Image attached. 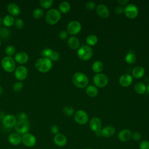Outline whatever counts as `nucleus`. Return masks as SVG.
I'll return each mask as SVG.
<instances>
[{"label": "nucleus", "mask_w": 149, "mask_h": 149, "mask_svg": "<svg viewBox=\"0 0 149 149\" xmlns=\"http://www.w3.org/2000/svg\"><path fill=\"white\" fill-rule=\"evenodd\" d=\"M34 66L37 71L41 73H47L51 69L52 62L49 58L42 57L36 61Z\"/></svg>", "instance_id": "1"}, {"label": "nucleus", "mask_w": 149, "mask_h": 149, "mask_svg": "<svg viewBox=\"0 0 149 149\" xmlns=\"http://www.w3.org/2000/svg\"><path fill=\"white\" fill-rule=\"evenodd\" d=\"M88 78L81 72H76L72 76V82L77 87L83 88L86 87L88 84Z\"/></svg>", "instance_id": "2"}, {"label": "nucleus", "mask_w": 149, "mask_h": 149, "mask_svg": "<svg viewBox=\"0 0 149 149\" xmlns=\"http://www.w3.org/2000/svg\"><path fill=\"white\" fill-rule=\"evenodd\" d=\"M61 18V14L56 9H51L47 11L45 15V21L49 25L57 23Z\"/></svg>", "instance_id": "3"}, {"label": "nucleus", "mask_w": 149, "mask_h": 149, "mask_svg": "<svg viewBox=\"0 0 149 149\" xmlns=\"http://www.w3.org/2000/svg\"><path fill=\"white\" fill-rule=\"evenodd\" d=\"M1 66L5 71L11 73L16 69V62L12 57L6 56L2 59Z\"/></svg>", "instance_id": "4"}, {"label": "nucleus", "mask_w": 149, "mask_h": 149, "mask_svg": "<svg viewBox=\"0 0 149 149\" xmlns=\"http://www.w3.org/2000/svg\"><path fill=\"white\" fill-rule=\"evenodd\" d=\"M77 54L80 59L83 61H87L92 57L93 52L90 46L83 45L79 48Z\"/></svg>", "instance_id": "5"}, {"label": "nucleus", "mask_w": 149, "mask_h": 149, "mask_svg": "<svg viewBox=\"0 0 149 149\" xmlns=\"http://www.w3.org/2000/svg\"><path fill=\"white\" fill-rule=\"evenodd\" d=\"M88 115L87 113L83 110H78L74 115L75 122L79 125H85L88 121Z\"/></svg>", "instance_id": "6"}, {"label": "nucleus", "mask_w": 149, "mask_h": 149, "mask_svg": "<svg viewBox=\"0 0 149 149\" xmlns=\"http://www.w3.org/2000/svg\"><path fill=\"white\" fill-rule=\"evenodd\" d=\"M93 82L95 86L98 87H104L108 83V79L107 75L104 73H97L93 77Z\"/></svg>", "instance_id": "7"}, {"label": "nucleus", "mask_w": 149, "mask_h": 149, "mask_svg": "<svg viewBox=\"0 0 149 149\" xmlns=\"http://www.w3.org/2000/svg\"><path fill=\"white\" fill-rule=\"evenodd\" d=\"M30 127V123L29 120L26 121H19L17 120L15 126L16 132L19 134H24L28 133Z\"/></svg>", "instance_id": "8"}, {"label": "nucleus", "mask_w": 149, "mask_h": 149, "mask_svg": "<svg viewBox=\"0 0 149 149\" xmlns=\"http://www.w3.org/2000/svg\"><path fill=\"white\" fill-rule=\"evenodd\" d=\"M15 77L17 80L21 81L25 80L28 75V70L24 66H19L14 71Z\"/></svg>", "instance_id": "9"}, {"label": "nucleus", "mask_w": 149, "mask_h": 149, "mask_svg": "<svg viewBox=\"0 0 149 149\" xmlns=\"http://www.w3.org/2000/svg\"><path fill=\"white\" fill-rule=\"evenodd\" d=\"M81 30V25L78 21L73 20L69 23L67 26V32L71 35L78 34Z\"/></svg>", "instance_id": "10"}, {"label": "nucleus", "mask_w": 149, "mask_h": 149, "mask_svg": "<svg viewBox=\"0 0 149 149\" xmlns=\"http://www.w3.org/2000/svg\"><path fill=\"white\" fill-rule=\"evenodd\" d=\"M22 143L26 147H32L36 144V139L33 134L26 133L22 136Z\"/></svg>", "instance_id": "11"}, {"label": "nucleus", "mask_w": 149, "mask_h": 149, "mask_svg": "<svg viewBox=\"0 0 149 149\" xmlns=\"http://www.w3.org/2000/svg\"><path fill=\"white\" fill-rule=\"evenodd\" d=\"M125 15L129 19H134L136 17L139 13L137 7L132 3L127 5L124 9Z\"/></svg>", "instance_id": "12"}, {"label": "nucleus", "mask_w": 149, "mask_h": 149, "mask_svg": "<svg viewBox=\"0 0 149 149\" xmlns=\"http://www.w3.org/2000/svg\"><path fill=\"white\" fill-rule=\"evenodd\" d=\"M3 125L6 128H12L15 126L17 119L12 114H7L5 115L2 119Z\"/></svg>", "instance_id": "13"}, {"label": "nucleus", "mask_w": 149, "mask_h": 149, "mask_svg": "<svg viewBox=\"0 0 149 149\" xmlns=\"http://www.w3.org/2000/svg\"><path fill=\"white\" fill-rule=\"evenodd\" d=\"M29 55L24 51H19L15 54L14 60L19 64H24L29 61Z\"/></svg>", "instance_id": "14"}, {"label": "nucleus", "mask_w": 149, "mask_h": 149, "mask_svg": "<svg viewBox=\"0 0 149 149\" xmlns=\"http://www.w3.org/2000/svg\"><path fill=\"white\" fill-rule=\"evenodd\" d=\"M90 127L94 133L101 130V120L98 117H93L89 122Z\"/></svg>", "instance_id": "15"}, {"label": "nucleus", "mask_w": 149, "mask_h": 149, "mask_svg": "<svg viewBox=\"0 0 149 149\" xmlns=\"http://www.w3.org/2000/svg\"><path fill=\"white\" fill-rule=\"evenodd\" d=\"M132 133L129 129H122L118 134V140L122 142H126L132 139Z\"/></svg>", "instance_id": "16"}, {"label": "nucleus", "mask_w": 149, "mask_h": 149, "mask_svg": "<svg viewBox=\"0 0 149 149\" xmlns=\"http://www.w3.org/2000/svg\"><path fill=\"white\" fill-rule=\"evenodd\" d=\"M54 143L58 147H62L67 144V139L66 136L62 133H58L54 137Z\"/></svg>", "instance_id": "17"}, {"label": "nucleus", "mask_w": 149, "mask_h": 149, "mask_svg": "<svg viewBox=\"0 0 149 149\" xmlns=\"http://www.w3.org/2000/svg\"><path fill=\"white\" fill-rule=\"evenodd\" d=\"M97 13L102 18H107L109 16V12L107 6L104 4H100L96 8Z\"/></svg>", "instance_id": "18"}, {"label": "nucleus", "mask_w": 149, "mask_h": 149, "mask_svg": "<svg viewBox=\"0 0 149 149\" xmlns=\"http://www.w3.org/2000/svg\"><path fill=\"white\" fill-rule=\"evenodd\" d=\"M7 10L12 16H17L20 14L19 6L15 3H10L7 6Z\"/></svg>", "instance_id": "19"}, {"label": "nucleus", "mask_w": 149, "mask_h": 149, "mask_svg": "<svg viewBox=\"0 0 149 149\" xmlns=\"http://www.w3.org/2000/svg\"><path fill=\"white\" fill-rule=\"evenodd\" d=\"M115 128L112 126H106L101 130L102 137L105 138L112 137L115 134Z\"/></svg>", "instance_id": "20"}, {"label": "nucleus", "mask_w": 149, "mask_h": 149, "mask_svg": "<svg viewBox=\"0 0 149 149\" xmlns=\"http://www.w3.org/2000/svg\"><path fill=\"white\" fill-rule=\"evenodd\" d=\"M132 81L133 77L131 75L129 74H122L119 79V84L123 87L129 86L132 84Z\"/></svg>", "instance_id": "21"}, {"label": "nucleus", "mask_w": 149, "mask_h": 149, "mask_svg": "<svg viewBox=\"0 0 149 149\" xmlns=\"http://www.w3.org/2000/svg\"><path fill=\"white\" fill-rule=\"evenodd\" d=\"M9 142L14 146H17L22 142V136L16 132L11 133L8 136Z\"/></svg>", "instance_id": "22"}, {"label": "nucleus", "mask_w": 149, "mask_h": 149, "mask_svg": "<svg viewBox=\"0 0 149 149\" xmlns=\"http://www.w3.org/2000/svg\"><path fill=\"white\" fill-rule=\"evenodd\" d=\"M68 45L70 48L73 49H76L79 47L80 41L76 37L72 36L68 38Z\"/></svg>", "instance_id": "23"}, {"label": "nucleus", "mask_w": 149, "mask_h": 149, "mask_svg": "<svg viewBox=\"0 0 149 149\" xmlns=\"http://www.w3.org/2000/svg\"><path fill=\"white\" fill-rule=\"evenodd\" d=\"M145 73L144 69L141 66H136L132 70V76L133 77L136 79H140L141 78Z\"/></svg>", "instance_id": "24"}, {"label": "nucleus", "mask_w": 149, "mask_h": 149, "mask_svg": "<svg viewBox=\"0 0 149 149\" xmlns=\"http://www.w3.org/2000/svg\"><path fill=\"white\" fill-rule=\"evenodd\" d=\"M86 94L90 97H95L98 94V91L96 86L94 85H89L86 90Z\"/></svg>", "instance_id": "25"}, {"label": "nucleus", "mask_w": 149, "mask_h": 149, "mask_svg": "<svg viewBox=\"0 0 149 149\" xmlns=\"http://www.w3.org/2000/svg\"><path fill=\"white\" fill-rule=\"evenodd\" d=\"M15 19L13 16L10 15H6L2 19V23L5 26V27H9L14 24Z\"/></svg>", "instance_id": "26"}, {"label": "nucleus", "mask_w": 149, "mask_h": 149, "mask_svg": "<svg viewBox=\"0 0 149 149\" xmlns=\"http://www.w3.org/2000/svg\"><path fill=\"white\" fill-rule=\"evenodd\" d=\"M134 88L135 91L139 94H144L146 91V90H147V87H146V84L142 82L137 83L134 85Z\"/></svg>", "instance_id": "27"}, {"label": "nucleus", "mask_w": 149, "mask_h": 149, "mask_svg": "<svg viewBox=\"0 0 149 149\" xmlns=\"http://www.w3.org/2000/svg\"><path fill=\"white\" fill-rule=\"evenodd\" d=\"M92 69L95 73H100L104 69V65L101 61H96L93 63Z\"/></svg>", "instance_id": "28"}, {"label": "nucleus", "mask_w": 149, "mask_h": 149, "mask_svg": "<svg viewBox=\"0 0 149 149\" xmlns=\"http://www.w3.org/2000/svg\"><path fill=\"white\" fill-rule=\"evenodd\" d=\"M70 9V5L67 1H63L60 3L59 5V12L62 13H68Z\"/></svg>", "instance_id": "29"}, {"label": "nucleus", "mask_w": 149, "mask_h": 149, "mask_svg": "<svg viewBox=\"0 0 149 149\" xmlns=\"http://www.w3.org/2000/svg\"><path fill=\"white\" fill-rule=\"evenodd\" d=\"M98 41L97 37L94 34H90L87 36L86 39V42L88 46H93L97 44Z\"/></svg>", "instance_id": "30"}, {"label": "nucleus", "mask_w": 149, "mask_h": 149, "mask_svg": "<svg viewBox=\"0 0 149 149\" xmlns=\"http://www.w3.org/2000/svg\"><path fill=\"white\" fill-rule=\"evenodd\" d=\"M136 56L133 52H129L125 56V61L129 64H133L136 62Z\"/></svg>", "instance_id": "31"}, {"label": "nucleus", "mask_w": 149, "mask_h": 149, "mask_svg": "<svg viewBox=\"0 0 149 149\" xmlns=\"http://www.w3.org/2000/svg\"><path fill=\"white\" fill-rule=\"evenodd\" d=\"M5 52L6 55L8 56L12 57V56H13V55L15 54L16 49H15V47L13 45H8L5 48Z\"/></svg>", "instance_id": "32"}, {"label": "nucleus", "mask_w": 149, "mask_h": 149, "mask_svg": "<svg viewBox=\"0 0 149 149\" xmlns=\"http://www.w3.org/2000/svg\"><path fill=\"white\" fill-rule=\"evenodd\" d=\"M63 113L67 116H72L74 112V108L72 106H65L62 109Z\"/></svg>", "instance_id": "33"}, {"label": "nucleus", "mask_w": 149, "mask_h": 149, "mask_svg": "<svg viewBox=\"0 0 149 149\" xmlns=\"http://www.w3.org/2000/svg\"><path fill=\"white\" fill-rule=\"evenodd\" d=\"M44 15V10L41 8H36L33 12V16L36 19H40Z\"/></svg>", "instance_id": "34"}, {"label": "nucleus", "mask_w": 149, "mask_h": 149, "mask_svg": "<svg viewBox=\"0 0 149 149\" xmlns=\"http://www.w3.org/2000/svg\"><path fill=\"white\" fill-rule=\"evenodd\" d=\"M40 6L44 9H48L53 4L54 1L53 0H48V1H44L41 0L39 2Z\"/></svg>", "instance_id": "35"}, {"label": "nucleus", "mask_w": 149, "mask_h": 149, "mask_svg": "<svg viewBox=\"0 0 149 149\" xmlns=\"http://www.w3.org/2000/svg\"><path fill=\"white\" fill-rule=\"evenodd\" d=\"M10 36V31L7 27H2L1 30L0 36L3 39H6Z\"/></svg>", "instance_id": "36"}, {"label": "nucleus", "mask_w": 149, "mask_h": 149, "mask_svg": "<svg viewBox=\"0 0 149 149\" xmlns=\"http://www.w3.org/2000/svg\"><path fill=\"white\" fill-rule=\"evenodd\" d=\"M24 85L23 84V83L22 81H17L13 85V90L15 92H19L21 90H22V89L23 88Z\"/></svg>", "instance_id": "37"}, {"label": "nucleus", "mask_w": 149, "mask_h": 149, "mask_svg": "<svg viewBox=\"0 0 149 149\" xmlns=\"http://www.w3.org/2000/svg\"><path fill=\"white\" fill-rule=\"evenodd\" d=\"M14 26L17 29H22L24 26V22L20 18H17L15 19Z\"/></svg>", "instance_id": "38"}, {"label": "nucleus", "mask_w": 149, "mask_h": 149, "mask_svg": "<svg viewBox=\"0 0 149 149\" xmlns=\"http://www.w3.org/2000/svg\"><path fill=\"white\" fill-rule=\"evenodd\" d=\"M16 118V119H17V120H19V121L28 120L27 115L23 112H20L18 113L17 114Z\"/></svg>", "instance_id": "39"}, {"label": "nucleus", "mask_w": 149, "mask_h": 149, "mask_svg": "<svg viewBox=\"0 0 149 149\" xmlns=\"http://www.w3.org/2000/svg\"><path fill=\"white\" fill-rule=\"evenodd\" d=\"M53 50H52L51 48H45L42 49L41 51V55H42V58H49V56L52 53Z\"/></svg>", "instance_id": "40"}, {"label": "nucleus", "mask_w": 149, "mask_h": 149, "mask_svg": "<svg viewBox=\"0 0 149 149\" xmlns=\"http://www.w3.org/2000/svg\"><path fill=\"white\" fill-rule=\"evenodd\" d=\"M60 58V55L58 52L56 51H52L50 56H49V59L52 62H56L58 61L59 59Z\"/></svg>", "instance_id": "41"}, {"label": "nucleus", "mask_w": 149, "mask_h": 149, "mask_svg": "<svg viewBox=\"0 0 149 149\" xmlns=\"http://www.w3.org/2000/svg\"><path fill=\"white\" fill-rule=\"evenodd\" d=\"M139 149H149V141L142 140L139 144Z\"/></svg>", "instance_id": "42"}, {"label": "nucleus", "mask_w": 149, "mask_h": 149, "mask_svg": "<svg viewBox=\"0 0 149 149\" xmlns=\"http://www.w3.org/2000/svg\"><path fill=\"white\" fill-rule=\"evenodd\" d=\"M85 7L87 10H92L95 8V4L92 1H88L86 3Z\"/></svg>", "instance_id": "43"}, {"label": "nucleus", "mask_w": 149, "mask_h": 149, "mask_svg": "<svg viewBox=\"0 0 149 149\" xmlns=\"http://www.w3.org/2000/svg\"><path fill=\"white\" fill-rule=\"evenodd\" d=\"M132 139L134 141H139L141 139V134L139 132H134L132 134Z\"/></svg>", "instance_id": "44"}, {"label": "nucleus", "mask_w": 149, "mask_h": 149, "mask_svg": "<svg viewBox=\"0 0 149 149\" xmlns=\"http://www.w3.org/2000/svg\"><path fill=\"white\" fill-rule=\"evenodd\" d=\"M50 131H51V133L52 134H53L54 135H56L58 133H59V127L57 125H52L51 127H50Z\"/></svg>", "instance_id": "45"}, {"label": "nucleus", "mask_w": 149, "mask_h": 149, "mask_svg": "<svg viewBox=\"0 0 149 149\" xmlns=\"http://www.w3.org/2000/svg\"><path fill=\"white\" fill-rule=\"evenodd\" d=\"M68 33L67 32V31H65V30H62L59 33V37L61 40L66 39L68 37Z\"/></svg>", "instance_id": "46"}, {"label": "nucleus", "mask_w": 149, "mask_h": 149, "mask_svg": "<svg viewBox=\"0 0 149 149\" xmlns=\"http://www.w3.org/2000/svg\"><path fill=\"white\" fill-rule=\"evenodd\" d=\"M115 12L118 15H121L124 12V9L121 6H117L115 8Z\"/></svg>", "instance_id": "47"}, {"label": "nucleus", "mask_w": 149, "mask_h": 149, "mask_svg": "<svg viewBox=\"0 0 149 149\" xmlns=\"http://www.w3.org/2000/svg\"><path fill=\"white\" fill-rule=\"evenodd\" d=\"M128 1L127 0H118V2L121 5H124L127 3Z\"/></svg>", "instance_id": "48"}, {"label": "nucleus", "mask_w": 149, "mask_h": 149, "mask_svg": "<svg viewBox=\"0 0 149 149\" xmlns=\"http://www.w3.org/2000/svg\"><path fill=\"white\" fill-rule=\"evenodd\" d=\"M95 134L96 136H97L98 137H102V134H101V130L97 132H95Z\"/></svg>", "instance_id": "49"}, {"label": "nucleus", "mask_w": 149, "mask_h": 149, "mask_svg": "<svg viewBox=\"0 0 149 149\" xmlns=\"http://www.w3.org/2000/svg\"><path fill=\"white\" fill-rule=\"evenodd\" d=\"M2 23V19L0 17V25Z\"/></svg>", "instance_id": "50"}, {"label": "nucleus", "mask_w": 149, "mask_h": 149, "mask_svg": "<svg viewBox=\"0 0 149 149\" xmlns=\"http://www.w3.org/2000/svg\"><path fill=\"white\" fill-rule=\"evenodd\" d=\"M1 93H2V87H1V86H0V95L1 94Z\"/></svg>", "instance_id": "51"}, {"label": "nucleus", "mask_w": 149, "mask_h": 149, "mask_svg": "<svg viewBox=\"0 0 149 149\" xmlns=\"http://www.w3.org/2000/svg\"><path fill=\"white\" fill-rule=\"evenodd\" d=\"M147 90H148V93H149V84H148V86H147Z\"/></svg>", "instance_id": "52"}, {"label": "nucleus", "mask_w": 149, "mask_h": 149, "mask_svg": "<svg viewBox=\"0 0 149 149\" xmlns=\"http://www.w3.org/2000/svg\"><path fill=\"white\" fill-rule=\"evenodd\" d=\"M83 149H93V148H90V147H87V148H83Z\"/></svg>", "instance_id": "53"}, {"label": "nucleus", "mask_w": 149, "mask_h": 149, "mask_svg": "<svg viewBox=\"0 0 149 149\" xmlns=\"http://www.w3.org/2000/svg\"><path fill=\"white\" fill-rule=\"evenodd\" d=\"M1 40L0 39V46H1Z\"/></svg>", "instance_id": "54"}, {"label": "nucleus", "mask_w": 149, "mask_h": 149, "mask_svg": "<svg viewBox=\"0 0 149 149\" xmlns=\"http://www.w3.org/2000/svg\"><path fill=\"white\" fill-rule=\"evenodd\" d=\"M1 29L0 28V33H1Z\"/></svg>", "instance_id": "55"}]
</instances>
